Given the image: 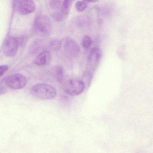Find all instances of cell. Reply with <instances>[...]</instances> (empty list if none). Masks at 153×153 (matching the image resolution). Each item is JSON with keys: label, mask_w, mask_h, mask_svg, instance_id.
Here are the masks:
<instances>
[{"label": "cell", "mask_w": 153, "mask_h": 153, "mask_svg": "<svg viewBox=\"0 0 153 153\" xmlns=\"http://www.w3.org/2000/svg\"><path fill=\"white\" fill-rule=\"evenodd\" d=\"M31 93L34 97L42 99H52L56 96L55 89L52 86L45 83L35 85L31 88Z\"/></svg>", "instance_id": "cell-1"}, {"label": "cell", "mask_w": 153, "mask_h": 153, "mask_svg": "<svg viewBox=\"0 0 153 153\" xmlns=\"http://www.w3.org/2000/svg\"><path fill=\"white\" fill-rule=\"evenodd\" d=\"M33 30L35 33L39 36H48L51 32V24L48 17L44 15L37 16L33 23Z\"/></svg>", "instance_id": "cell-2"}, {"label": "cell", "mask_w": 153, "mask_h": 153, "mask_svg": "<svg viewBox=\"0 0 153 153\" xmlns=\"http://www.w3.org/2000/svg\"><path fill=\"white\" fill-rule=\"evenodd\" d=\"M85 88V84L83 81L74 78L67 79L63 85L64 91L67 94L71 96L77 95L81 94Z\"/></svg>", "instance_id": "cell-3"}, {"label": "cell", "mask_w": 153, "mask_h": 153, "mask_svg": "<svg viewBox=\"0 0 153 153\" xmlns=\"http://www.w3.org/2000/svg\"><path fill=\"white\" fill-rule=\"evenodd\" d=\"M62 43L64 51L68 58L74 59L78 56L80 47L74 39L69 37H65L62 40Z\"/></svg>", "instance_id": "cell-4"}, {"label": "cell", "mask_w": 153, "mask_h": 153, "mask_svg": "<svg viewBox=\"0 0 153 153\" xmlns=\"http://www.w3.org/2000/svg\"><path fill=\"white\" fill-rule=\"evenodd\" d=\"M7 86L14 89H20L24 88L27 83V79L23 75L16 73L7 77L4 80Z\"/></svg>", "instance_id": "cell-5"}, {"label": "cell", "mask_w": 153, "mask_h": 153, "mask_svg": "<svg viewBox=\"0 0 153 153\" xmlns=\"http://www.w3.org/2000/svg\"><path fill=\"white\" fill-rule=\"evenodd\" d=\"M19 46L17 38L10 37L5 41L4 47L3 52L7 56L12 57L16 54Z\"/></svg>", "instance_id": "cell-6"}, {"label": "cell", "mask_w": 153, "mask_h": 153, "mask_svg": "<svg viewBox=\"0 0 153 153\" xmlns=\"http://www.w3.org/2000/svg\"><path fill=\"white\" fill-rule=\"evenodd\" d=\"M17 9L19 13L25 15L34 12L36 9L34 3L29 0H22L18 3Z\"/></svg>", "instance_id": "cell-7"}, {"label": "cell", "mask_w": 153, "mask_h": 153, "mask_svg": "<svg viewBox=\"0 0 153 153\" xmlns=\"http://www.w3.org/2000/svg\"><path fill=\"white\" fill-rule=\"evenodd\" d=\"M101 52L100 49L94 48L91 49L87 59L88 67L92 70L96 68L101 56Z\"/></svg>", "instance_id": "cell-8"}, {"label": "cell", "mask_w": 153, "mask_h": 153, "mask_svg": "<svg viewBox=\"0 0 153 153\" xmlns=\"http://www.w3.org/2000/svg\"><path fill=\"white\" fill-rule=\"evenodd\" d=\"M51 55L48 51H43L34 59V63L38 65H44L49 64L51 59Z\"/></svg>", "instance_id": "cell-9"}, {"label": "cell", "mask_w": 153, "mask_h": 153, "mask_svg": "<svg viewBox=\"0 0 153 153\" xmlns=\"http://www.w3.org/2000/svg\"><path fill=\"white\" fill-rule=\"evenodd\" d=\"M73 0H63L61 11L68 15Z\"/></svg>", "instance_id": "cell-10"}, {"label": "cell", "mask_w": 153, "mask_h": 153, "mask_svg": "<svg viewBox=\"0 0 153 153\" xmlns=\"http://www.w3.org/2000/svg\"><path fill=\"white\" fill-rule=\"evenodd\" d=\"M61 42L58 39H55L51 40L49 44L50 48L53 51H57L61 47Z\"/></svg>", "instance_id": "cell-11"}, {"label": "cell", "mask_w": 153, "mask_h": 153, "mask_svg": "<svg viewBox=\"0 0 153 153\" xmlns=\"http://www.w3.org/2000/svg\"><path fill=\"white\" fill-rule=\"evenodd\" d=\"M63 69L61 66H58L56 68V77L58 82L61 81L63 77Z\"/></svg>", "instance_id": "cell-12"}, {"label": "cell", "mask_w": 153, "mask_h": 153, "mask_svg": "<svg viewBox=\"0 0 153 153\" xmlns=\"http://www.w3.org/2000/svg\"><path fill=\"white\" fill-rule=\"evenodd\" d=\"M68 16V15L60 11L53 14V17L56 21L60 22L65 19Z\"/></svg>", "instance_id": "cell-13"}, {"label": "cell", "mask_w": 153, "mask_h": 153, "mask_svg": "<svg viewBox=\"0 0 153 153\" xmlns=\"http://www.w3.org/2000/svg\"><path fill=\"white\" fill-rule=\"evenodd\" d=\"M92 42V40L90 37L88 36H85L82 39V45L83 47L88 49L90 47Z\"/></svg>", "instance_id": "cell-14"}, {"label": "cell", "mask_w": 153, "mask_h": 153, "mask_svg": "<svg viewBox=\"0 0 153 153\" xmlns=\"http://www.w3.org/2000/svg\"><path fill=\"white\" fill-rule=\"evenodd\" d=\"M87 4L84 1H79L76 2L75 7L76 10L79 12L84 10L86 8Z\"/></svg>", "instance_id": "cell-15"}, {"label": "cell", "mask_w": 153, "mask_h": 153, "mask_svg": "<svg viewBox=\"0 0 153 153\" xmlns=\"http://www.w3.org/2000/svg\"><path fill=\"white\" fill-rule=\"evenodd\" d=\"M49 5L53 9L57 10L60 7L61 1L60 0H50Z\"/></svg>", "instance_id": "cell-16"}, {"label": "cell", "mask_w": 153, "mask_h": 153, "mask_svg": "<svg viewBox=\"0 0 153 153\" xmlns=\"http://www.w3.org/2000/svg\"><path fill=\"white\" fill-rule=\"evenodd\" d=\"M19 46H23L26 44L27 42V38L25 36H21L17 38Z\"/></svg>", "instance_id": "cell-17"}, {"label": "cell", "mask_w": 153, "mask_h": 153, "mask_svg": "<svg viewBox=\"0 0 153 153\" xmlns=\"http://www.w3.org/2000/svg\"><path fill=\"white\" fill-rule=\"evenodd\" d=\"M8 69V67L6 65L0 66V76H2Z\"/></svg>", "instance_id": "cell-18"}, {"label": "cell", "mask_w": 153, "mask_h": 153, "mask_svg": "<svg viewBox=\"0 0 153 153\" xmlns=\"http://www.w3.org/2000/svg\"><path fill=\"white\" fill-rule=\"evenodd\" d=\"M103 20L102 19H98L97 21V23L99 25H101L103 23Z\"/></svg>", "instance_id": "cell-19"}, {"label": "cell", "mask_w": 153, "mask_h": 153, "mask_svg": "<svg viewBox=\"0 0 153 153\" xmlns=\"http://www.w3.org/2000/svg\"><path fill=\"white\" fill-rule=\"evenodd\" d=\"M85 1L87 2H94L98 0H84Z\"/></svg>", "instance_id": "cell-20"}]
</instances>
